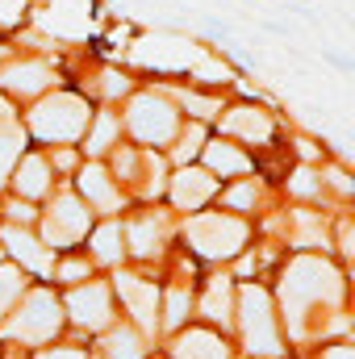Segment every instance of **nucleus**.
Wrapping results in <instances>:
<instances>
[{
    "mask_svg": "<svg viewBox=\"0 0 355 359\" xmlns=\"http://www.w3.org/2000/svg\"><path fill=\"white\" fill-rule=\"evenodd\" d=\"M59 276H63V280H84V276H88V264H63Z\"/></svg>",
    "mask_w": 355,
    "mask_h": 359,
    "instance_id": "7c9ffc66",
    "label": "nucleus"
},
{
    "mask_svg": "<svg viewBox=\"0 0 355 359\" xmlns=\"http://www.w3.org/2000/svg\"><path fill=\"white\" fill-rule=\"evenodd\" d=\"M84 230H88V209L76 196H59L51 217H46V243L51 247H72Z\"/></svg>",
    "mask_w": 355,
    "mask_h": 359,
    "instance_id": "0eeeda50",
    "label": "nucleus"
},
{
    "mask_svg": "<svg viewBox=\"0 0 355 359\" xmlns=\"http://www.w3.org/2000/svg\"><path fill=\"white\" fill-rule=\"evenodd\" d=\"M25 8V0H0V21H17Z\"/></svg>",
    "mask_w": 355,
    "mask_h": 359,
    "instance_id": "c756f323",
    "label": "nucleus"
},
{
    "mask_svg": "<svg viewBox=\"0 0 355 359\" xmlns=\"http://www.w3.org/2000/svg\"><path fill=\"white\" fill-rule=\"evenodd\" d=\"M0 55H4V46H0Z\"/></svg>",
    "mask_w": 355,
    "mask_h": 359,
    "instance_id": "e433bc0d",
    "label": "nucleus"
},
{
    "mask_svg": "<svg viewBox=\"0 0 355 359\" xmlns=\"http://www.w3.org/2000/svg\"><path fill=\"white\" fill-rule=\"evenodd\" d=\"M172 196H176L180 209H196V205H205L213 196V180L205 172H180L176 184H172Z\"/></svg>",
    "mask_w": 355,
    "mask_h": 359,
    "instance_id": "2eb2a0df",
    "label": "nucleus"
},
{
    "mask_svg": "<svg viewBox=\"0 0 355 359\" xmlns=\"http://www.w3.org/2000/svg\"><path fill=\"white\" fill-rule=\"evenodd\" d=\"M184 318H188V292H184V288H172V292H168V318H163V322H168V326H180Z\"/></svg>",
    "mask_w": 355,
    "mask_h": 359,
    "instance_id": "a878e982",
    "label": "nucleus"
},
{
    "mask_svg": "<svg viewBox=\"0 0 355 359\" xmlns=\"http://www.w3.org/2000/svg\"><path fill=\"white\" fill-rule=\"evenodd\" d=\"M67 309H72V318L80 322V326H105L109 322V288L105 284H88V288H76L72 297H67Z\"/></svg>",
    "mask_w": 355,
    "mask_h": 359,
    "instance_id": "1a4fd4ad",
    "label": "nucleus"
},
{
    "mask_svg": "<svg viewBox=\"0 0 355 359\" xmlns=\"http://www.w3.org/2000/svg\"><path fill=\"white\" fill-rule=\"evenodd\" d=\"M88 126V104L80 96H51L34 109V130L51 142H72Z\"/></svg>",
    "mask_w": 355,
    "mask_h": 359,
    "instance_id": "7ed1b4c3",
    "label": "nucleus"
},
{
    "mask_svg": "<svg viewBox=\"0 0 355 359\" xmlns=\"http://www.w3.org/2000/svg\"><path fill=\"white\" fill-rule=\"evenodd\" d=\"M130 247H134L138 255H155V251H159V226H155L151 217L134 222V226H130Z\"/></svg>",
    "mask_w": 355,
    "mask_h": 359,
    "instance_id": "4be33fe9",
    "label": "nucleus"
},
{
    "mask_svg": "<svg viewBox=\"0 0 355 359\" xmlns=\"http://www.w3.org/2000/svg\"><path fill=\"white\" fill-rule=\"evenodd\" d=\"M21 147H25L21 126L13 121V109L0 100V184H4V176H8V168L21 159Z\"/></svg>",
    "mask_w": 355,
    "mask_h": 359,
    "instance_id": "4468645a",
    "label": "nucleus"
},
{
    "mask_svg": "<svg viewBox=\"0 0 355 359\" xmlns=\"http://www.w3.org/2000/svg\"><path fill=\"white\" fill-rule=\"evenodd\" d=\"M188 243L209 255V259H230L239 255V247L247 243V226L239 217H222V213H205L188 222Z\"/></svg>",
    "mask_w": 355,
    "mask_h": 359,
    "instance_id": "f03ea898",
    "label": "nucleus"
},
{
    "mask_svg": "<svg viewBox=\"0 0 355 359\" xmlns=\"http://www.w3.org/2000/svg\"><path fill=\"white\" fill-rule=\"evenodd\" d=\"M80 188H84V196H88L92 205H100V209H117V192H113V184H109V176H105L100 168H88V172L80 176Z\"/></svg>",
    "mask_w": 355,
    "mask_h": 359,
    "instance_id": "aec40b11",
    "label": "nucleus"
},
{
    "mask_svg": "<svg viewBox=\"0 0 355 359\" xmlns=\"http://www.w3.org/2000/svg\"><path fill=\"white\" fill-rule=\"evenodd\" d=\"M134 59L147 63V67H163V72H172V67H192L201 55H196L188 42H180V38H147V42L134 46Z\"/></svg>",
    "mask_w": 355,
    "mask_h": 359,
    "instance_id": "6e6552de",
    "label": "nucleus"
},
{
    "mask_svg": "<svg viewBox=\"0 0 355 359\" xmlns=\"http://www.w3.org/2000/svg\"><path fill=\"white\" fill-rule=\"evenodd\" d=\"M230 297H234V292H230V280H226V276H217V280L209 284V292H205L201 313H205L209 322H222V326H226V322H230Z\"/></svg>",
    "mask_w": 355,
    "mask_h": 359,
    "instance_id": "f3484780",
    "label": "nucleus"
},
{
    "mask_svg": "<svg viewBox=\"0 0 355 359\" xmlns=\"http://www.w3.org/2000/svg\"><path fill=\"white\" fill-rule=\"evenodd\" d=\"M100 347H105V355H109V359H138V355H142V339H138L130 326H117V330H109Z\"/></svg>",
    "mask_w": 355,
    "mask_h": 359,
    "instance_id": "6ab92c4d",
    "label": "nucleus"
},
{
    "mask_svg": "<svg viewBox=\"0 0 355 359\" xmlns=\"http://www.w3.org/2000/svg\"><path fill=\"white\" fill-rule=\"evenodd\" d=\"M226 130L230 134H243L247 142H264L267 134H272V121H267V113H260V109H234L226 117Z\"/></svg>",
    "mask_w": 355,
    "mask_h": 359,
    "instance_id": "dca6fc26",
    "label": "nucleus"
},
{
    "mask_svg": "<svg viewBox=\"0 0 355 359\" xmlns=\"http://www.w3.org/2000/svg\"><path fill=\"white\" fill-rule=\"evenodd\" d=\"M176 359H230V347L209 330H188L176 343Z\"/></svg>",
    "mask_w": 355,
    "mask_h": 359,
    "instance_id": "ddd939ff",
    "label": "nucleus"
},
{
    "mask_svg": "<svg viewBox=\"0 0 355 359\" xmlns=\"http://www.w3.org/2000/svg\"><path fill=\"white\" fill-rule=\"evenodd\" d=\"M113 134H117V117H113V113H100V117H96V130H92V138H88V151L100 155V151L113 142Z\"/></svg>",
    "mask_w": 355,
    "mask_h": 359,
    "instance_id": "393cba45",
    "label": "nucleus"
},
{
    "mask_svg": "<svg viewBox=\"0 0 355 359\" xmlns=\"http://www.w3.org/2000/svg\"><path fill=\"white\" fill-rule=\"evenodd\" d=\"M130 130L142 138V142H168L176 134V113L168 100L159 96H138L130 104Z\"/></svg>",
    "mask_w": 355,
    "mask_h": 359,
    "instance_id": "423d86ee",
    "label": "nucleus"
},
{
    "mask_svg": "<svg viewBox=\"0 0 355 359\" xmlns=\"http://www.w3.org/2000/svg\"><path fill=\"white\" fill-rule=\"evenodd\" d=\"M180 100H184L188 109H196V117H213V113H217L213 100H201V96H192V92H180Z\"/></svg>",
    "mask_w": 355,
    "mask_h": 359,
    "instance_id": "c85d7f7f",
    "label": "nucleus"
},
{
    "mask_svg": "<svg viewBox=\"0 0 355 359\" xmlns=\"http://www.w3.org/2000/svg\"><path fill=\"white\" fill-rule=\"evenodd\" d=\"M335 297H339V276H335V268H326L322 259H297L293 264L288 280H284V305H288L293 326L305 318L309 305L335 301Z\"/></svg>",
    "mask_w": 355,
    "mask_h": 359,
    "instance_id": "f257e3e1",
    "label": "nucleus"
},
{
    "mask_svg": "<svg viewBox=\"0 0 355 359\" xmlns=\"http://www.w3.org/2000/svg\"><path fill=\"white\" fill-rule=\"evenodd\" d=\"M243 334H247V347L260 351V355H280V339H276V326H272V305H267L264 288H243Z\"/></svg>",
    "mask_w": 355,
    "mask_h": 359,
    "instance_id": "39448f33",
    "label": "nucleus"
},
{
    "mask_svg": "<svg viewBox=\"0 0 355 359\" xmlns=\"http://www.w3.org/2000/svg\"><path fill=\"white\" fill-rule=\"evenodd\" d=\"M59 326H63L59 301H55L51 292H34V297L21 305V313L8 322V334L21 339V343H46Z\"/></svg>",
    "mask_w": 355,
    "mask_h": 359,
    "instance_id": "20e7f679",
    "label": "nucleus"
},
{
    "mask_svg": "<svg viewBox=\"0 0 355 359\" xmlns=\"http://www.w3.org/2000/svg\"><path fill=\"white\" fill-rule=\"evenodd\" d=\"M293 192H301V196H314V192H318V180H314L309 168H301V172L293 176Z\"/></svg>",
    "mask_w": 355,
    "mask_h": 359,
    "instance_id": "cd10ccee",
    "label": "nucleus"
},
{
    "mask_svg": "<svg viewBox=\"0 0 355 359\" xmlns=\"http://www.w3.org/2000/svg\"><path fill=\"white\" fill-rule=\"evenodd\" d=\"M117 288H121L130 313H134L147 330H155V284H147V280H138V276H117Z\"/></svg>",
    "mask_w": 355,
    "mask_h": 359,
    "instance_id": "9d476101",
    "label": "nucleus"
},
{
    "mask_svg": "<svg viewBox=\"0 0 355 359\" xmlns=\"http://www.w3.org/2000/svg\"><path fill=\"white\" fill-rule=\"evenodd\" d=\"M201 138H205V134H201V126H188V134L180 138V147H176V159H180V163H188V159L201 151Z\"/></svg>",
    "mask_w": 355,
    "mask_h": 359,
    "instance_id": "bb28decb",
    "label": "nucleus"
},
{
    "mask_svg": "<svg viewBox=\"0 0 355 359\" xmlns=\"http://www.w3.org/2000/svg\"><path fill=\"white\" fill-rule=\"evenodd\" d=\"M0 84H4L8 92L29 96V92H38V88L51 84V67H46V63H13V67L0 72Z\"/></svg>",
    "mask_w": 355,
    "mask_h": 359,
    "instance_id": "9b49d317",
    "label": "nucleus"
},
{
    "mask_svg": "<svg viewBox=\"0 0 355 359\" xmlns=\"http://www.w3.org/2000/svg\"><path fill=\"white\" fill-rule=\"evenodd\" d=\"M205 159H209V168L213 172H222V176H239V172H247L251 163H247V155H239L234 147H226V142H213V147H205Z\"/></svg>",
    "mask_w": 355,
    "mask_h": 359,
    "instance_id": "412c9836",
    "label": "nucleus"
},
{
    "mask_svg": "<svg viewBox=\"0 0 355 359\" xmlns=\"http://www.w3.org/2000/svg\"><path fill=\"white\" fill-rule=\"evenodd\" d=\"M330 180H335V188H339V192H351V180L343 176V172H330Z\"/></svg>",
    "mask_w": 355,
    "mask_h": 359,
    "instance_id": "72a5a7b5",
    "label": "nucleus"
},
{
    "mask_svg": "<svg viewBox=\"0 0 355 359\" xmlns=\"http://www.w3.org/2000/svg\"><path fill=\"white\" fill-rule=\"evenodd\" d=\"M4 247L21 259V268H29V271H38V276H46L51 271V255H46V247H38L25 230H4Z\"/></svg>",
    "mask_w": 355,
    "mask_h": 359,
    "instance_id": "f8f14e48",
    "label": "nucleus"
},
{
    "mask_svg": "<svg viewBox=\"0 0 355 359\" xmlns=\"http://www.w3.org/2000/svg\"><path fill=\"white\" fill-rule=\"evenodd\" d=\"M13 217H21V222H29V217H34V209H29V205H13Z\"/></svg>",
    "mask_w": 355,
    "mask_h": 359,
    "instance_id": "c9c22d12",
    "label": "nucleus"
},
{
    "mask_svg": "<svg viewBox=\"0 0 355 359\" xmlns=\"http://www.w3.org/2000/svg\"><path fill=\"white\" fill-rule=\"evenodd\" d=\"M42 359H84V351H46Z\"/></svg>",
    "mask_w": 355,
    "mask_h": 359,
    "instance_id": "f704fd0d",
    "label": "nucleus"
},
{
    "mask_svg": "<svg viewBox=\"0 0 355 359\" xmlns=\"http://www.w3.org/2000/svg\"><path fill=\"white\" fill-rule=\"evenodd\" d=\"M21 288H25V276L17 268H0V313H8V305L21 297Z\"/></svg>",
    "mask_w": 355,
    "mask_h": 359,
    "instance_id": "b1692460",
    "label": "nucleus"
},
{
    "mask_svg": "<svg viewBox=\"0 0 355 359\" xmlns=\"http://www.w3.org/2000/svg\"><path fill=\"white\" fill-rule=\"evenodd\" d=\"M226 201H230V205H239V209H243V205H251V201H255V192H251V188H234V192H230V196H226Z\"/></svg>",
    "mask_w": 355,
    "mask_h": 359,
    "instance_id": "2f4dec72",
    "label": "nucleus"
},
{
    "mask_svg": "<svg viewBox=\"0 0 355 359\" xmlns=\"http://www.w3.org/2000/svg\"><path fill=\"white\" fill-rule=\"evenodd\" d=\"M17 192L21 196H42L46 192V159H38V155L21 159V168H17Z\"/></svg>",
    "mask_w": 355,
    "mask_h": 359,
    "instance_id": "a211bd4d",
    "label": "nucleus"
},
{
    "mask_svg": "<svg viewBox=\"0 0 355 359\" xmlns=\"http://www.w3.org/2000/svg\"><path fill=\"white\" fill-rule=\"evenodd\" d=\"M121 230L117 226H105V230H96V259H105V264H117L121 259Z\"/></svg>",
    "mask_w": 355,
    "mask_h": 359,
    "instance_id": "5701e85b",
    "label": "nucleus"
},
{
    "mask_svg": "<svg viewBox=\"0 0 355 359\" xmlns=\"http://www.w3.org/2000/svg\"><path fill=\"white\" fill-rule=\"evenodd\" d=\"M322 359H355V351H351V347H326Z\"/></svg>",
    "mask_w": 355,
    "mask_h": 359,
    "instance_id": "473e14b6",
    "label": "nucleus"
}]
</instances>
